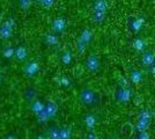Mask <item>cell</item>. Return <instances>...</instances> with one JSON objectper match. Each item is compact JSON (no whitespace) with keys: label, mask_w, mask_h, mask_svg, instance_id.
I'll return each instance as SVG.
<instances>
[{"label":"cell","mask_w":155,"mask_h":139,"mask_svg":"<svg viewBox=\"0 0 155 139\" xmlns=\"http://www.w3.org/2000/svg\"><path fill=\"white\" fill-rule=\"evenodd\" d=\"M80 99L81 101L86 103V104H91L94 101H95V94L91 89H88V88H84L81 93H80Z\"/></svg>","instance_id":"obj_1"},{"label":"cell","mask_w":155,"mask_h":139,"mask_svg":"<svg viewBox=\"0 0 155 139\" xmlns=\"http://www.w3.org/2000/svg\"><path fill=\"white\" fill-rule=\"evenodd\" d=\"M86 66L91 72H96L100 67V61L96 56H89L88 59L86 61Z\"/></svg>","instance_id":"obj_2"},{"label":"cell","mask_w":155,"mask_h":139,"mask_svg":"<svg viewBox=\"0 0 155 139\" xmlns=\"http://www.w3.org/2000/svg\"><path fill=\"white\" fill-rule=\"evenodd\" d=\"M52 27H53V29H54L56 31L60 33V31H63V30L65 29V27H66V23H65L64 19L59 18V19H56V20L53 21V25H52Z\"/></svg>","instance_id":"obj_3"},{"label":"cell","mask_w":155,"mask_h":139,"mask_svg":"<svg viewBox=\"0 0 155 139\" xmlns=\"http://www.w3.org/2000/svg\"><path fill=\"white\" fill-rule=\"evenodd\" d=\"M11 31H12V23L8 21V22H6V23L4 25L2 29L0 30V33H1V36H2L4 38H7V37L11 36Z\"/></svg>","instance_id":"obj_4"},{"label":"cell","mask_w":155,"mask_h":139,"mask_svg":"<svg viewBox=\"0 0 155 139\" xmlns=\"http://www.w3.org/2000/svg\"><path fill=\"white\" fill-rule=\"evenodd\" d=\"M37 71H38V64L37 63H30L26 67V73L28 75H34Z\"/></svg>","instance_id":"obj_5"},{"label":"cell","mask_w":155,"mask_h":139,"mask_svg":"<svg viewBox=\"0 0 155 139\" xmlns=\"http://www.w3.org/2000/svg\"><path fill=\"white\" fill-rule=\"evenodd\" d=\"M153 61H154V56L150 52H146L143 55V57H142V63H143V65H147V66H148Z\"/></svg>","instance_id":"obj_6"},{"label":"cell","mask_w":155,"mask_h":139,"mask_svg":"<svg viewBox=\"0 0 155 139\" xmlns=\"http://www.w3.org/2000/svg\"><path fill=\"white\" fill-rule=\"evenodd\" d=\"M15 55H16V57H18V59H25L27 57V51L25 48H19L16 51H15Z\"/></svg>","instance_id":"obj_7"},{"label":"cell","mask_w":155,"mask_h":139,"mask_svg":"<svg viewBox=\"0 0 155 139\" xmlns=\"http://www.w3.org/2000/svg\"><path fill=\"white\" fill-rule=\"evenodd\" d=\"M46 42H48L50 45H54V44L58 42V38H57V36H56V35L50 34V35H48V36H46Z\"/></svg>","instance_id":"obj_8"},{"label":"cell","mask_w":155,"mask_h":139,"mask_svg":"<svg viewBox=\"0 0 155 139\" xmlns=\"http://www.w3.org/2000/svg\"><path fill=\"white\" fill-rule=\"evenodd\" d=\"M49 137L51 139H58L59 137V130L56 127H52L51 130L49 131Z\"/></svg>","instance_id":"obj_9"},{"label":"cell","mask_w":155,"mask_h":139,"mask_svg":"<svg viewBox=\"0 0 155 139\" xmlns=\"http://www.w3.org/2000/svg\"><path fill=\"white\" fill-rule=\"evenodd\" d=\"M58 139H70V131H67L66 129L59 130V137Z\"/></svg>","instance_id":"obj_10"},{"label":"cell","mask_w":155,"mask_h":139,"mask_svg":"<svg viewBox=\"0 0 155 139\" xmlns=\"http://www.w3.org/2000/svg\"><path fill=\"white\" fill-rule=\"evenodd\" d=\"M31 5V0H20V6L22 9H28Z\"/></svg>","instance_id":"obj_11"},{"label":"cell","mask_w":155,"mask_h":139,"mask_svg":"<svg viewBox=\"0 0 155 139\" xmlns=\"http://www.w3.org/2000/svg\"><path fill=\"white\" fill-rule=\"evenodd\" d=\"M14 53H15V51H14L13 48H7L6 50L2 52V55H4V57H6V58H11Z\"/></svg>","instance_id":"obj_12"},{"label":"cell","mask_w":155,"mask_h":139,"mask_svg":"<svg viewBox=\"0 0 155 139\" xmlns=\"http://www.w3.org/2000/svg\"><path fill=\"white\" fill-rule=\"evenodd\" d=\"M63 61H64L65 64H70L71 63V59H72V56L70 52H65L64 55H63Z\"/></svg>","instance_id":"obj_13"},{"label":"cell","mask_w":155,"mask_h":139,"mask_svg":"<svg viewBox=\"0 0 155 139\" xmlns=\"http://www.w3.org/2000/svg\"><path fill=\"white\" fill-rule=\"evenodd\" d=\"M41 2L45 7H51L53 5V2H54V0H41Z\"/></svg>","instance_id":"obj_14"},{"label":"cell","mask_w":155,"mask_h":139,"mask_svg":"<svg viewBox=\"0 0 155 139\" xmlns=\"http://www.w3.org/2000/svg\"><path fill=\"white\" fill-rule=\"evenodd\" d=\"M88 139H97V137L95 136V133L94 132H91L88 134Z\"/></svg>","instance_id":"obj_15"},{"label":"cell","mask_w":155,"mask_h":139,"mask_svg":"<svg viewBox=\"0 0 155 139\" xmlns=\"http://www.w3.org/2000/svg\"><path fill=\"white\" fill-rule=\"evenodd\" d=\"M35 106H36V107H39V106H41V104H39L38 102H37V103H35ZM32 109H34V110H35V111H36V110H37V109H41V110H42V108H32Z\"/></svg>","instance_id":"obj_16"},{"label":"cell","mask_w":155,"mask_h":139,"mask_svg":"<svg viewBox=\"0 0 155 139\" xmlns=\"http://www.w3.org/2000/svg\"><path fill=\"white\" fill-rule=\"evenodd\" d=\"M5 139H15V137H14V136H12V134H9V136H7Z\"/></svg>","instance_id":"obj_17"},{"label":"cell","mask_w":155,"mask_h":139,"mask_svg":"<svg viewBox=\"0 0 155 139\" xmlns=\"http://www.w3.org/2000/svg\"><path fill=\"white\" fill-rule=\"evenodd\" d=\"M38 139H43V137H38Z\"/></svg>","instance_id":"obj_18"}]
</instances>
